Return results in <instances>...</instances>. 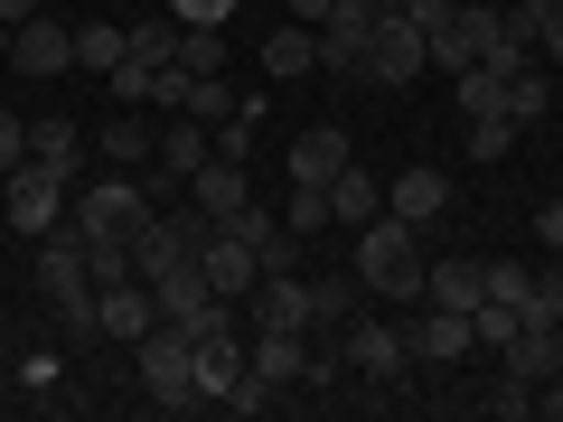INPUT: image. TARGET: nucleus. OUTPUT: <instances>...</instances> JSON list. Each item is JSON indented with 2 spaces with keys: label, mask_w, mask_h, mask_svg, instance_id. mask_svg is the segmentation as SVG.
Instances as JSON below:
<instances>
[{
  "label": "nucleus",
  "mask_w": 563,
  "mask_h": 422,
  "mask_svg": "<svg viewBox=\"0 0 563 422\" xmlns=\"http://www.w3.org/2000/svg\"><path fill=\"white\" fill-rule=\"evenodd\" d=\"M347 160H357V151H347V132H339V122H310V132H291V151H282V179L329 188Z\"/></svg>",
  "instance_id": "nucleus-9"
},
{
  "label": "nucleus",
  "mask_w": 563,
  "mask_h": 422,
  "mask_svg": "<svg viewBox=\"0 0 563 422\" xmlns=\"http://www.w3.org/2000/svg\"><path fill=\"white\" fill-rule=\"evenodd\" d=\"M179 66L188 76H225V29H179Z\"/></svg>",
  "instance_id": "nucleus-37"
},
{
  "label": "nucleus",
  "mask_w": 563,
  "mask_h": 422,
  "mask_svg": "<svg viewBox=\"0 0 563 422\" xmlns=\"http://www.w3.org/2000/svg\"><path fill=\"white\" fill-rule=\"evenodd\" d=\"M347 10H395V0H347Z\"/></svg>",
  "instance_id": "nucleus-50"
},
{
  "label": "nucleus",
  "mask_w": 563,
  "mask_h": 422,
  "mask_svg": "<svg viewBox=\"0 0 563 422\" xmlns=\"http://www.w3.org/2000/svg\"><path fill=\"white\" fill-rule=\"evenodd\" d=\"M347 320H357V273L310 281V329H347Z\"/></svg>",
  "instance_id": "nucleus-30"
},
{
  "label": "nucleus",
  "mask_w": 563,
  "mask_h": 422,
  "mask_svg": "<svg viewBox=\"0 0 563 422\" xmlns=\"http://www.w3.org/2000/svg\"><path fill=\"white\" fill-rule=\"evenodd\" d=\"M198 263H207V281H217V301H254V281H263L254 244H235V235H225V225H207Z\"/></svg>",
  "instance_id": "nucleus-12"
},
{
  "label": "nucleus",
  "mask_w": 563,
  "mask_h": 422,
  "mask_svg": "<svg viewBox=\"0 0 563 422\" xmlns=\"http://www.w3.org/2000/svg\"><path fill=\"white\" fill-rule=\"evenodd\" d=\"M66 216H76V235H103V244H132V225L151 216V188L141 179H95L66 198Z\"/></svg>",
  "instance_id": "nucleus-4"
},
{
  "label": "nucleus",
  "mask_w": 563,
  "mask_h": 422,
  "mask_svg": "<svg viewBox=\"0 0 563 422\" xmlns=\"http://www.w3.org/2000/svg\"><path fill=\"white\" fill-rule=\"evenodd\" d=\"M422 66H432V38H422L404 10H376V29H366V76L376 85H413Z\"/></svg>",
  "instance_id": "nucleus-5"
},
{
  "label": "nucleus",
  "mask_w": 563,
  "mask_h": 422,
  "mask_svg": "<svg viewBox=\"0 0 563 422\" xmlns=\"http://www.w3.org/2000/svg\"><path fill=\"white\" fill-rule=\"evenodd\" d=\"M404 347H413V366H461L479 347V329H470V310H432V320L404 329Z\"/></svg>",
  "instance_id": "nucleus-14"
},
{
  "label": "nucleus",
  "mask_w": 563,
  "mask_h": 422,
  "mask_svg": "<svg viewBox=\"0 0 563 422\" xmlns=\"http://www.w3.org/2000/svg\"><path fill=\"white\" fill-rule=\"evenodd\" d=\"M536 244H544V254H563V198L536 207Z\"/></svg>",
  "instance_id": "nucleus-46"
},
{
  "label": "nucleus",
  "mask_w": 563,
  "mask_h": 422,
  "mask_svg": "<svg viewBox=\"0 0 563 422\" xmlns=\"http://www.w3.org/2000/svg\"><path fill=\"white\" fill-rule=\"evenodd\" d=\"M563 20V0H517L507 10V38H526V47H544V29Z\"/></svg>",
  "instance_id": "nucleus-39"
},
{
  "label": "nucleus",
  "mask_w": 563,
  "mask_h": 422,
  "mask_svg": "<svg viewBox=\"0 0 563 422\" xmlns=\"http://www.w3.org/2000/svg\"><path fill=\"white\" fill-rule=\"evenodd\" d=\"M132 57L141 66H179V20H132Z\"/></svg>",
  "instance_id": "nucleus-36"
},
{
  "label": "nucleus",
  "mask_w": 563,
  "mask_h": 422,
  "mask_svg": "<svg viewBox=\"0 0 563 422\" xmlns=\"http://www.w3.org/2000/svg\"><path fill=\"white\" fill-rule=\"evenodd\" d=\"M132 366H141V395L161 403V413H198V385H188V329L161 320L132 338Z\"/></svg>",
  "instance_id": "nucleus-2"
},
{
  "label": "nucleus",
  "mask_w": 563,
  "mask_h": 422,
  "mask_svg": "<svg viewBox=\"0 0 563 422\" xmlns=\"http://www.w3.org/2000/svg\"><path fill=\"white\" fill-rule=\"evenodd\" d=\"M488 413H507V422H517V413H536V385H526V376H498V395H488Z\"/></svg>",
  "instance_id": "nucleus-44"
},
{
  "label": "nucleus",
  "mask_w": 563,
  "mask_h": 422,
  "mask_svg": "<svg viewBox=\"0 0 563 422\" xmlns=\"http://www.w3.org/2000/svg\"><path fill=\"white\" fill-rule=\"evenodd\" d=\"M282 225H291V235H320V225H339V216H329V188H301V179H291V198H282Z\"/></svg>",
  "instance_id": "nucleus-34"
},
{
  "label": "nucleus",
  "mask_w": 563,
  "mask_h": 422,
  "mask_svg": "<svg viewBox=\"0 0 563 422\" xmlns=\"http://www.w3.org/2000/svg\"><path fill=\"white\" fill-rule=\"evenodd\" d=\"M169 20H179V29H225V20H235V0H169Z\"/></svg>",
  "instance_id": "nucleus-42"
},
{
  "label": "nucleus",
  "mask_w": 563,
  "mask_h": 422,
  "mask_svg": "<svg viewBox=\"0 0 563 422\" xmlns=\"http://www.w3.org/2000/svg\"><path fill=\"white\" fill-rule=\"evenodd\" d=\"M207 160H217V151H207V122H169V132H161V169H169V179H198V169Z\"/></svg>",
  "instance_id": "nucleus-26"
},
{
  "label": "nucleus",
  "mask_w": 563,
  "mask_h": 422,
  "mask_svg": "<svg viewBox=\"0 0 563 422\" xmlns=\"http://www.w3.org/2000/svg\"><path fill=\"white\" fill-rule=\"evenodd\" d=\"M103 85H113V103H151V85H161V66L122 57V66H113V76H103Z\"/></svg>",
  "instance_id": "nucleus-40"
},
{
  "label": "nucleus",
  "mask_w": 563,
  "mask_h": 422,
  "mask_svg": "<svg viewBox=\"0 0 563 422\" xmlns=\"http://www.w3.org/2000/svg\"><path fill=\"white\" fill-rule=\"evenodd\" d=\"M329 216H339V225H347V235H357V225H366V216H385V188H376V179H366V169H357V160H347V169H339V179H329Z\"/></svg>",
  "instance_id": "nucleus-24"
},
{
  "label": "nucleus",
  "mask_w": 563,
  "mask_h": 422,
  "mask_svg": "<svg viewBox=\"0 0 563 422\" xmlns=\"http://www.w3.org/2000/svg\"><path fill=\"white\" fill-rule=\"evenodd\" d=\"M544 57H554V76H563V20H554V29H544Z\"/></svg>",
  "instance_id": "nucleus-49"
},
{
  "label": "nucleus",
  "mask_w": 563,
  "mask_h": 422,
  "mask_svg": "<svg viewBox=\"0 0 563 422\" xmlns=\"http://www.w3.org/2000/svg\"><path fill=\"white\" fill-rule=\"evenodd\" d=\"M544 113H554V76H544V66H517V76H507V122L526 132V122H544Z\"/></svg>",
  "instance_id": "nucleus-29"
},
{
  "label": "nucleus",
  "mask_w": 563,
  "mask_h": 422,
  "mask_svg": "<svg viewBox=\"0 0 563 422\" xmlns=\"http://www.w3.org/2000/svg\"><path fill=\"white\" fill-rule=\"evenodd\" d=\"M151 301H161V320H179V329L225 320V301H217V281H207V263H198V254L169 263V273H151Z\"/></svg>",
  "instance_id": "nucleus-7"
},
{
  "label": "nucleus",
  "mask_w": 563,
  "mask_h": 422,
  "mask_svg": "<svg viewBox=\"0 0 563 422\" xmlns=\"http://www.w3.org/2000/svg\"><path fill=\"white\" fill-rule=\"evenodd\" d=\"M0 20L20 29V20H38V0H0Z\"/></svg>",
  "instance_id": "nucleus-48"
},
{
  "label": "nucleus",
  "mask_w": 563,
  "mask_h": 422,
  "mask_svg": "<svg viewBox=\"0 0 563 422\" xmlns=\"http://www.w3.org/2000/svg\"><path fill=\"white\" fill-rule=\"evenodd\" d=\"M554 169H563V160H554Z\"/></svg>",
  "instance_id": "nucleus-52"
},
{
  "label": "nucleus",
  "mask_w": 563,
  "mask_h": 422,
  "mask_svg": "<svg viewBox=\"0 0 563 422\" xmlns=\"http://www.w3.org/2000/svg\"><path fill=\"white\" fill-rule=\"evenodd\" d=\"M479 281H488V301H498V310H517V320H526V301H536V273H526L517 254H507V263H479Z\"/></svg>",
  "instance_id": "nucleus-31"
},
{
  "label": "nucleus",
  "mask_w": 563,
  "mask_h": 422,
  "mask_svg": "<svg viewBox=\"0 0 563 422\" xmlns=\"http://www.w3.org/2000/svg\"><path fill=\"white\" fill-rule=\"evenodd\" d=\"M451 103H461L470 122H479V113H507V76H498V66H461V76H451Z\"/></svg>",
  "instance_id": "nucleus-28"
},
{
  "label": "nucleus",
  "mask_w": 563,
  "mask_h": 422,
  "mask_svg": "<svg viewBox=\"0 0 563 422\" xmlns=\"http://www.w3.org/2000/svg\"><path fill=\"white\" fill-rule=\"evenodd\" d=\"M0 57H10V20H0Z\"/></svg>",
  "instance_id": "nucleus-51"
},
{
  "label": "nucleus",
  "mask_w": 563,
  "mask_h": 422,
  "mask_svg": "<svg viewBox=\"0 0 563 422\" xmlns=\"http://www.w3.org/2000/svg\"><path fill=\"white\" fill-rule=\"evenodd\" d=\"M57 216H66V169H47V160H20L10 169V188H0V225H20V235H57Z\"/></svg>",
  "instance_id": "nucleus-3"
},
{
  "label": "nucleus",
  "mask_w": 563,
  "mask_h": 422,
  "mask_svg": "<svg viewBox=\"0 0 563 422\" xmlns=\"http://www.w3.org/2000/svg\"><path fill=\"white\" fill-rule=\"evenodd\" d=\"M38 291L47 301H76V291H95L85 281V235L66 225V235H47V254H38Z\"/></svg>",
  "instance_id": "nucleus-20"
},
{
  "label": "nucleus",
  "mask_w": 563,
  "mask_h": 422,
  "mask_svg": "<svg viewBox=\"0 0 563 422\" xmlns=\"http://www.w3.org/2000/svg\"><path fill=\"white\" fill-rule=\"evenodd\" d=\"M20 160H29V122L10 113V103H0V179H10V169H20Z\"/></svg>",
  "instance_id": "nucleus-43"
},
{
  "label": "nucleus",
  "mask_w": 563,
  "mask_h": 422,
  "mask_svg": "<svg viewBox=\"0 0 563 422\" xmlns=\"http://www.w3.org/2000/svg\"><path fill=\"white\" fill-rule=\"evenodd\" d=\"M498 38H507V10H488V0H461V10L432 29V66H451V76H461V66H479Z\"/></svg>",
  "instance_id": "nucleus-6"
},
{
  "label": "nucleus",
  "mask_w": 563,
  "mask_h": 422,
  "mask_svg": "<svg viewBox=\"0 0 563 422\" xmlns=\"http://www.w3.org/2000/svg\"><path fill=\"white\" fill-rule=\"evenodd\" d=\"M366 29H376V10H329L320 20V76H366Z\"/></svg>",
  "instance_id": "nucleus-15"
},
{
  "label": "nucleus",
  "mask_w": 563,
  "mask_h": 422,
  "mask_svg": "<svg viewBox=\"0 0 563 422\" xmlns=\"http://www.w3.org/2000/svg\"><path fill=\"white\" fill-rule=\"evenodd\" d=\"M310 329H254V347H244V366L254 376H273V385H301V366H310Z\"/></svg>",
  "instance_id": "nucleus-19"
},
{
  "label": "nucleus",
  "mask_w": 563,
  "mask_h": 422,
  "mask_svg": "<svg viewBox=\"0 0 563 422\" xmlns=\"http://www.w3.org/2000/svg\"><path fill=\"white\" fill-rule=\"evenodd\" d=\"M442 207H451V169H404L385 188V216H404V225H432Z\"/></svg>",
  "instance_id": "nucleus-17"
},
{
  "label": "nucleus",
  "mask_w": 563,
  "mask_h": 422,
  "mask_svg": "<svg viewBox=\"0 0 563 422\" xmlns=\"http://www.w3.org/2000/svg\"><path fill=\"white\" fill-rule=\"evenodd\" d=\"M507 151H517V122H507V113H479V122H470V160H479V169H498Z\"/></svg>",
  "instance_id": "nucleus-33"
},
{
  "label": "nucleus",
  "mask_w": 563,
  "mask_h": 422,
  "mask_svg": "<svg viewBox=\"0 0 563 422\" xmlns=\"http://www.w3.org/2000/svg\"><path fill=\"white\" fill-rule=\"evenodd\" d=\"M329 10H339V0H291V20H310V29H320Z\"/></svg>",
  "instance_id": "nucleus-47"
},
{
  "label": "nucleus",
  "mask_w": 563,
  "mask_h": 422,
  "mask_svg": "<svg viewBox=\"0 0 563 422\" xmlns=\"http://www.w3.org/2000/svg\"><path fill=\"white\" fill-rule=\"evenodd\" d=\"M235 376H244V347H235V329H225V320L188 329V385H198V403H217Z\"/></svg>",
  "instance_id": "nucleus-8"
},
{
  "label": "nucleus",
  "mask_w": 563,
  "mask_h": 422,
  "mask_svg": "<svg viewBox=\"0 0 563 422\" xmlns=\"http://www.w3.org/2000/svg\"><path fill=\"white\" fill-rule=\"evenodd\" d=\"M254 329H310V281L263 273V281H254Z\"/></svg>",
  "instance_id": "nucleus-21"
},
{
  "label": "nucleus",
  "mask_w": 563,
  "mask_h": 422,
  "mask_svg": "<svg viewBox=\"0 0 563 422\" xmlns=\"http://www.w3.org/2000/svg\"><path fill=\"white\" fill-rule=\"evenodd\" d=\"M422 291H432V310H479V301H488V281H479V254L422 263Z\"/></svg>",
  "instance_id": "nucleus-18"
},
{
  "label": "nucleus",
  "mask_w": 563,
  "mask_h": 422,
  "mask_svg": "<svg viewBox=\"0 0 563 422\" xmlns=\"http://www.w3.org/2000/svg\"><path fill=\"white\" fill-rule=\"evenodd\" d=\"M85 281H95V291L132 281V244H103V235H85Z\"/></svg>",
  "instance_id": "nucleus-35"
},
{
  "label": "nucleus",
  "mask_w": 563,
  "mask_h": 422,
  "mask_svg": "<svg viewBox=\"0 0 563 422\" xmlns=\"http://www.w3.org/2000/svg\"><path fill=\"white\" fill-rule=\"evenodd\" d=\"M188 198H198L207 216H235V207L254 198V188H244V160H207L198 179H188Z\"/></svg>",
  "instance_id": "nucleus-25"
},
{
  "label": "nucleus",
  "mask_w": 563,
  "mask_h": 422,
  "mask_svg": "<svg viewBox=\"0 0 563 422\" xmlns=\"http://www.w3.org/2000/svg\"><path fill=\"white\" fill-rule=\"evenodd\" d=\"M76 151H85V141H76V122H57V113H47V122H29V160L76 169Z\"/></svg>",
  "instance_id": "nucleus-32"
},
{
  "label": "nucleus",
  "mask_w": 563,
  "mask_h": 422,
  "mask_svg": "<svg viewBox=\"0 0 563 422\" xmlns=\"http://www.w3.org/2000/svg\"><path fill=\"white\" fill-rule=\"evenodd\" d=\"M347 366H357V376H376V385H404L413 347H404V329H385V320H347Z\"/></svg>",
  "instance_id": "nucleus-11"
},
{
  "label": "nucleus",
  "mask_w": 563,
  "mask_h": 422,
  "mask_svg": "<svg viewBox=\"0 0 563 422\" xmlns=\"http://www.w3.org/2000/svg\"><path fill=\"white\" fill-rule=\"evenodd\" d=\"M347 273L376 291V301H422V225L404 216H366L347 244Z\"/></svg>",
  "instance_id": "nucleus-1"
},
{
  "label": "nucleus",
  "mask_w": 563,
  "mask_h": 422,
  "mask_svg": "<svg viewBox=\"0 0 563 422\" xmlns=\"http://www.w3.org/2000/svg\"><path fill=\"white\" fill-rule=\"evenodd\" d=\"M103 160H113V169H151V160H161V132L141 122V103H122V113L103 122Z\"/></svg>",
  "instance_id": "nucleus-22"
},
{
  "label": "nucleus",
  "mask_w": 563,
  "mask_h": 422,
  "mask_svg": "<svg viewBox=\"0 0 563 422\" xmlns=\"http://www.w3.org/2000/svg\"><path fill=\"white\" fill-rule=\"evenodd\" d=\"M217 403H225V413H273V403H282V385H273V376H254V366H244V376L225 385Z\"/></svg>",
  "instance_id": "nucleus-38"
},
{
  "label": "nucleus",
  "mask_w": 563,
  "mask_h": 422,
  "mask_svg": "<svg viewBox=\"0 0 563 422\" xmlns=\"http://www.w3.org/2000/svg\"><path fill=\"white\" fill-rule=\"evenodd\" d=\"M95 329H103V338H122V347H132L141 338V329H161V301H151V281H113V291H95Z\"/></svg>",
  "instance_id": "nucleus-13"
},
{
  "label": "nucleus",
  "mask_w": 563,
  "mask_h": 422,
  "mask_svg": "<svg viewBox=\"0 0 563 422\" xmlns=\"http://www.w3.org/2000/svg\"><path fill=\"white\" fill-rule=\"evenodd\" d=\"M395 10H404V20H413V29H422V38H432V29H442V20H451V10H461V0H395Z\"/></svg>",
  "instance_id": "nucleus-45"
},
{
  "label": "nucleus",
  "mask_w": 563,
  "mask_h": 422,
  "mask_svg": "<svg viewBox=\"0 0 563 422\" xmlns=\"http://www.w3.org/2000/svg\"><path fill=\"white\" fill-rule=\"evenodd\" d=\"M263 66H273V85L282 76H310V66H320V29H310V20H282L273 38H263Z\"/></svg>",
  "instance_id": "nucleus-23"
},
{
  "label": "nucleus",
  "mask_w": 563,
  "mask_h": 422,
  "mask_svg": "<svg viewBox=\"0 0 563 422\" xmlns=\"http://www.w3.org/2000/svg\"><path fill=\"white\" fill-rule=\"evenodd\" d=\"M10 66H20V76H66V66H76V29H57V20H47V10H38V20H20V29H10Z\"/></svg>",
  "instance_id": "nucleus-10"
},
{
  "label": "nucleus",
  "mask_w": 563,
  "mask_h": 422,
  "mask_svg": "<svg viewBox=\"0 0 563 422\" xmlns=\"http://www.w3.org/2000/svg\"><path fill=\"white\" fill-rule=\"evenodd\" d=\"M122 57H132V29H122V20H85V29H76V66H95V76H113Z\"/></svg>",
  "instance_id": "nucleus-27"
},
{
  "label": "nucleus",
  "mask_w": 563,
  "mask_h": 422,
  "mask_svg": "<svg viewBox=\"0 0 563 422\" xmlns=\"http://www.w3.org/2000/svg\"><path fill=\"white\" fill-rule=\"evenodd\" d=\"M498 366H507V376H526V385L563 376V329H544V320H517V329H507V347H498Z\"/></svg>",
  "instance_id": "nucleus-16"
},
{
  "label": "nucleus",
  "mask_w": 563,
  "mask_h": 422,
  "mask_svg": "<svg viewBox=\"0 0 563 422\" xmlns=\"http://www.w3.org/2000/svg\"><path fill=\"white\" fill-rule=\"evenodd\" d=\"M526 320L563 329V254H554V273H536V301H526Z\"/></svg>",
  "instance_id": "nucleus-41"
}]
</instances>
